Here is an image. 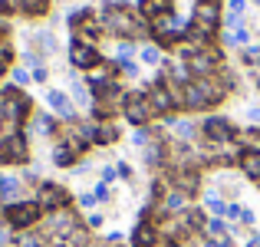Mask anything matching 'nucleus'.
<instances>
[{
  "label": "nucleus",
  "instance_id": "nucleus-1",
  "mask_svg": "<svg viewBox=\"0 0 260 247\" xmlns=\"http://www.w3.org/2000/svg\"><path fill=\"white\" fill-rule=\"evenodd\" d=\"M99 23L106 30V37H115V40H145L152 37V26L148 20L139 13V7L128 4V0H106L99 7Z\"/></svg>",
  "mask_w": 260,
  "mask_h": 247
},
{
  "label": "nucleus",
  "instance_id": "nucleus-2",
  "mask_svg": "<svg viewBox=\"0 0 260 247\" xmlns=\"http://www.w3.org/2000/svg\"><path fill=\"white\" fill-rule=\"evenodd\" d=\"M228 86L221 82V76H201L191 79L188 86L181 89V112H208V109H217L224 99H228Z\"/></svg>",
  "mask_w": 260,
  "mask_h": 247
},
{
  "label": "nucleus",
  "instance_id": "nucleus-3",
  "mask_svg": "<svg viewBox=\"0 0 260 247\" xmlns=\"http://www.w3.org/2000/svg\"><path fill=\"white\" fill-rule=\"evenodd\" d=\"M33 119V96L20 86H0V132L26 129Z\"/></svg>",
  "mask_w": 260,
  "mask_h": 247
},
{
  "label": "nucleus",
  "instance_id": "nucleus-4",
  "mask_svg": "<svg viewBox=\"0 0 260 247\" xmlns=\"http://www.w3.org/2000/svg\"><path fill=\"white\" fill-rule=\"evenodd\" d=\"M122 115H125V122H132L135 129H145L158 119V112H155V106H152L145 89H125V96H122Z\"/></svg>",
  "mask_w": 260,
  "mask_h": 247
},
{
  "label": "nucleus",
  "instance_id": "nucleus-5",
  "mask_svg": "<svg viewBox=\"0 0 260 247\" xmlns=\"http://www.w3.org/2000/svg\"><path fill=\"white\" fill-rule=\"evenodd\" d=\"M30 162V135L26 129L0 132V165H26Z\"/></svg>",
  "mask_w": 260,
  "mask_h": 247
},
{
  "label": "nucleus",
  "instance_id": "nucleus-6",
  "mask_svg": "<svg viewBox=\"0 0 260 247\" xmlns=\"http://www.w3.org/2000/svg\"><path fill=\"white\" fill-rule=\"evenodd\" d=\"M4 221L10 224L13 231H30L43 221V208H40L37 201H30V198H20V201H13V204L4 208Z\"/></svg>",
  "mask_w": 260,
  "mask_h": 247
},
{
  "label": "nucleus",
  "instance_id": "nucleus-7",
  "mask_svg": "<svg viewBox=\"0 0 260 247\" xmlns=\"http://www.w3.org/2000/svg\"><path fill=\"white\" fill-rule=\"evenodd\" d=\"M198 129H201L204 145H228V142H237V135H241V129L228 115H204Z\"/></svg>",
  "mask_w": 260,
  "mask_h": 247
},
{
  "label": "nucleus",
  "instance_id": "nucleus-8",
  "mask_svg": "<svg viewBox=\"0 0 260 247\" xmlns=\"http://www.w3.org/2000/svg\"><path fill=\"white\" fill-rule=\"evenodd\" d=\"M33 201L43 208V214H56V211H70L73 208L70 188H66V184H56V181H40Z\"/></svg>",
  "mask_w": 260,
  "mask_h": 247
},
{
  "label": "nucleus",
  "instance_id": "nucleus-9",
  "mask_svg": "<svg viewBox=\"0 0 260 247\" xmlns=\"http://www.w3.org/2000/svg\"><path fill=\"white\" fill-rule=\"evenodd\" d=\"M191 23L221 33V26H224V0H194V4H191Z\"/></svg>",
  "mask_w": 260,
  "mask_h": 247
},
{
  "label": "nucleus",
  "instance_id": "nucleus-10",
  "mask_svg": "<svg viewBox=\"0 0 260 247\" xmlns=\"http://www.w3.org/2000/svg\"><path fill=\"white\" fill-rule=\"evenodd\" d=\"M70 63H73V70L92 73V70H99V66L106 63V56H102V50H99V46L83 43V40H76V37H73V40H70Z\"/></svg>",
  "mask_w": 260,
  "mask_h": 247
},
{
  "label": "nucleus",
  "instance_id": "nucleus-11",
  "mask_svg": "<svg viewBox=\"0 0 260 247\" xmlns=\"http://www.w3.org/2000/svg\"><path fill=\"white\" fill-rule=\"evenodd\" d=\"M161 244V228L152 221V211H142V221L132 231V247H158Z\"/></svg>",
  "mask_w": 260,
  "mask_h": 247
},
{
  "label": "nucleus",
  "instance_id": "nucleus-12",
  "mask_svg": "<svg viewBox=\"0 0 260 247\" xmlns=\"http://www.w3.org/2000/svg\"><path fill=\"white\" fill-rule=\"evenodd\" d=\"M46 106H50L53 115H59L63 122H76V106H73V99L63 92V89H50V92H46Z\"/></svg>",
  "mask_w": 260,
  "mask_h": 247
},
{
  "label": "nucleus",
  "instance_id": "nucleus-13",
  "mask_svg": "<svg viewBox=\"0 0 260 247\" xmlns=\"http://www.w3.org/2000/svg\"><path fill=\"white\" fill-rule=\"evenodd\" d=\"M53 0H13V13L23 20H43L50 17Z\"/></svg>",
  "mask_w": 260,
  "mask_h": 247
},
{
  "label": "nucleus",
  "instance_id": "nucleus-14",
  "mask_svg": "<svg viewBox=\"0 0 260 247\" xmlns=\"http://www.w3.org/2000/svg\"><path fill=\"white\" fill-rule=\"evenodd\" d=\"M50 159H53V165H56V168H76L83 155H79L66 139H56V145H53V155H50Z\"/></svg>",
  "mask_w": 260,
  "mask_h": 247
},
{
  "label": "nucleus",
  "instance_id": "nucleus-15",
  "mask_svg": "<svg viewBox=\"0 0 260 247\" xmlns=\"http://www.w3.org/2000/svg\"><path fill=\"white\" fill-rule=\"evenodd\" d=\"M221 43L231 46V50H244L250 46V26L241 23V26H221Z\"/></svg>",
  "mask_w": 260,
  "mask_h": 247
},
{
  "label": "nucleus",
  "instance_id": "nucleus-16",
  "mask_svg": "<svg viewBox=\"0 0 260 247\" xmlns=\"http://www.w3.org/2000/svg\"><path fill=\"white\" fill-rule=\"evenodd\" d=\"M30 132H37V135H53V139H59L63 126L56 122V115H53V112H37V115L30 119Z\"/></svg>",
  "mask_w": 260,
  "mask_h": 247
},
{
  "label": "nucleus",
  "instance_id": "nucleus-17",
  "mask_svg": "<svg viewBox=\"0 0 260 247\" xmlns=\"http://www.w3.org/2000/svg\"><path fill=\"white\" fill-rule=\"evenodd\" d=\"M122 139V129L119 122H95V132H92V145H115Z\"/></svg>",
  "mask_w": 260,
  "mask_h": 247
},
{
  "label": "nucleus",
  "instance_id": "nucleus-18",
  "mask_svg": "<svg viewBox=\"0 0 260 247\" xmlns=\"http://www.w3.org/2000/svg\"><path fill=\"white\" fill-rule=\"evenodd\" d=\"M20 191H23V181L13 175H0V201L4 204H13L20 201Z\"/></svg>",
  "mask_w": 260,
  "mask_h": 247
},
{
  "label": "nucleus",
  "instance_id": "nucleus-19",
  "mask_svg": "<svg viewBox=\"0 0 260 247\" xmlns=\"http://www.w3.org/2000/svg\"><path fill=\"white\" fill-rule=\"evenodd\" d=\"M237 168H241L244 178H250V181H260V152H244L241 162H237Z\"/></svg>",
  "mask_w": 260,
  "mask_h": 247
},
{
  "label": "nucleus",
  "instance_id": "nucleus-20",
  "mask_svg": "<svg viewBox=\"0 0 260 247\" xmlns=\"http://www.w3.org/2000/svg\"><path fill=\"white\" fill-rule=\"evenodd\" d=\"M237 145L244 152H260V126H247L241 135H237Z\"/></svg>",
  "mask_w": 260,
  "mask_h": 247
},
{
  "label": "nucleus",
  "instance_id": "nucleus-21",
  "mask_svg": "<svg viewBox=\"0 0 260 247\" xmlns=\"http://www.w3.org/2000/svg\"><path fill=\"white\" fill-rule=\"evenodd\" d=\"M139 56H142V63H145V66H161V63H165V50L155 46V43H145L139 50Z\"/></svg>",
  "mask_w": 260,
  "mask_h": 247
},
{
  "label": "nucleus",
  "instance_id": "nucleus-22",
  "mask_svg": "<svg viewBox=\"0 0 260 247\" xmlns=\"http://www.w3.org/2000/svg\"><path fill=\"white\" fill-rule=\"evenodd\" d=\"M247 10H250V0H224V17L247 20Z\"/></svg>",
  "mask_w": 260,
  "mask_h": 247
},
{
  "label": "nucleus",
  "instance_id": "nucleus-23",
  "mask_svg": "<svg viewBox=\"0 0 260 247\" xmlns=\"http://www.w3.org/2000/svg\"><path fill=\"white\" fill-rule=\"evenodd\" d=\"M204 208H208L214 218H224V214H228V201H224L217 191H208V195H204Z\"/></svg>",
  "mask_w": 260,
  "mask_h": 247
},
{
  "label": "nucleus",
  "instance_id": "nucleus-24",
  "mask_svg": "<svg viewBox=\"0 0 260 247\" xmlns=\"http://www.w3.org/2000/svg\"><path fill=\"white\" fill-rule=\"evenodd\" d=\"M13 59H17V50H13V43H10L7 37H0V66L13 70Z\"/></svg>",
  "mask_w": 260,
  "mask_h": 247
},
{
  "label": "nucleus",
  "instance_id": "nucleus-25",
  "mask_svg": "<svg viewBox=\"0 0 260 247\" xmlns=\"http://www.w3.org/2000/svg\"><path fill=\"white\" fill-rule=\"evenodd\" d=\"M115 63H119V76L139 79V63H135V59H115Z\"/></svg>",
  "mask_w": 260,
  "mask_h": 247
},
{
  "label": "nucleus",
  "instance_id": "nucleus-26",
  "mask_svg": "<svg viewBox=\"0 0 260 247\" xmlns=\"http://www.w3.org/2000/svg\"><path fill=\"white\" fill-rule=\"evenodd\" d=\"M135 56V43L132 40H119V50H115V59H132Z\"/></svg>",
  "mask_w": 260,
  "mask_h": 247
},
{
  "label": "nucleus",
  "instance_id": "nucleus-27",
  "mask_svg": "<svg viewBox=\"0 0 260 247\" xmlns=\"http://www.w3.org/2000/svg\"><path fill=\"white\" fill-rule=\"evenodd\" d=\"M204 228H208V234H214V237H224L228 224H224L221 218H208V224H204Z\"/></svg>",
  "mask_w": 260,
  "mask_h": 247
},
{
  "label": "nucleus",
  "instance_id": "nucleus-28",
  "mask_svg": "<svg viewBox=\"0 0 260 247\" xmlns=\"http://www.w3.org/2000/svg\"><path fill=\"white\" fill-rule=\"evenodd\" d=\"M17 244H20V247H43V244H46V234H23Z\"/></svg>",
  "mask_w": 260,
  "mask_h": 247
},
{
  "label": "nucleus",
  "instance_id": "nucleus-29",
  "mask_svg": "<svg viewBox=\"0 0 260 247\" xmlns=\"http://www.w3.org/2000/svg\"><path fill=\"white\" fill-rule=\"evenodd\" d=\"M30 79H33V76H30V70H23V66H13V86H20V89H23Z\"/></svg>",
  "mask_w": 260,
  "mask_h": 247
},
{
  "label": "nucleus",
  "instance_id": "nucleus-30",
  "mask_svg": "<svg viewBox=\"0 0 260 247\" xmlns=\"http://www.w3.org/2000/svg\"><path fill=\"white\" fill-rule=\"evenodd\" d=\"M10 224H7V221H0V247H10L13 244V234H10Z\"/></svg>",
  "mask_w": 260,
  "mask_h": 247
},
{
  "label": "nucleus",
  "instance_id": "nucleus-31",
  "mask_svg": "<svg viewBox=\"0 0 260 247\" xmlns=\"http://www.w3.org/2000/svg\"><path fill=\"white\" fill-rule=\"evenodd\" d=\"M115 171H119V178H125V181H135V175H132V165L119 162V165H115Z\"/></svg>",
  "mask_w": 260,
  "mask_h": 247
},
{
  "label": "nucleus",
  "instance_id": "nucleus-32",
  "mask_svg": "<svg viewBox=\"0 0 260 247\" xmlns=\"http://www.w3.org/2000/svg\"><path fill=\"white\" fill-rule=\"evenodd\" d=\"M30 76H33V82H46L50 79V70H46V66H37V70H30Z\"/></svg>",
  "mask_w": 260,
  "mask_h": 247
},
{
  "label": "nucleus",
  "instance_id": "nucleus-33",
  "mask_svg": "<svg viewBox=\"0 0 260 247\" xmlns=\"http://www.w3.org/2000/svg\"><path fill=\"white\" fill-rule=\"evenodd\" d=\"M115 175H119V171H115L112 165H106V168L99 171V178H102V181H106V184H112V181H115Z\"/></svg>",
  "mask_w": 260,
  "mask_h": 247
},
{
  "label": "nucleus",
  "instance_id": "nucleus-34",
  "mask_svg": "<svg viewBox=\"0 0 260 247\" xmlns=\"http://www.w3.org/2000/svg\"><path fill=\"white\" fill-rule=\"evenodd\" d=\"M237 221H241V224H247V228H250V224L257 221V214H254L250 208H241V218H237Z\"/></svg>",
  "mask_w": 260,
  "mask_h": 247
},
{
  "label": "nucleus",
  "instance_id": "nucleus-35",
  "mask_svg": "<svg viewBox=\"0 0 260 247\" xmlns=\"http://www.w3.org/2000/svg\"><path fill=\"white\" fill-rule=\"evenodd\" d=\"M92 204H99V198L89 191V195H79V208H92Z\"/></svg>",
  "mask_w": 260,
  "mask_h": 247
},
{
  "label": "nucleus",
  "instance_id": "nucleus-36",
  "mask_svg": "<svg viewBox=\"0 0 260 247\" xmlns=\"http://www.w3.org/2000/svg\"><path fill=\"white\" fill-rule=\"evenodd\" d=\"M92 195L99 198V201H106V198H109V184H106V181H99V184L92 188Z\"/></svg>",
  "mask_w": 260,
  "mask_h": 247
},
{
  "label": "nucleus",
  "instance_id": "nucleus-37",
  "mask_svg": "<svg viewBox=\"0 0 260 247\" xmlns=\"http://www.w3.org/2000/svg\"><path fill=\"white\" fill-rule=\"evenodd\" d=\"M247 119H250V126H260V106L247 109Z\"/></svg>",
  "mask_w": 260,
  "mask_h": 247
},
{
  "label": "nucleus",
  "instance_id": "nucleus-38",
  "mask_svg": "<svg viewBox=\"0 0 260 247\" xmlns=\"http://www.w3.org/2000/svg\"><path fill=\"white\" fill-rule=\"evenodd\" d=\"M13 13V0H0V17H10Z\"/></svg>",
  "mask_w": 260,
  "mask_h": 247
},
{
  "label": "nucleus",
  "instance_id": "nucleus-39",
  "mask_svg": "<svg viewBox=\"0 0 260 247\" xmlns=\"http://www.w3.org/2000/svg\"><path fill=\"white\" fill-rule=\"evenodd\" d=\"M86 224H89V228H99V224H102V214H89Z\"/></svg>",
  "mask_w": 260,
  "mask_h": 247
},
{
  "label": "nucleus",
  "instance_id": "nucleus-40",
  "mask_svg": "<svg viewBox=\"0 0 260 247\" xmlns=\"http://www.w3.org/2000/svg\"><path fill=\"white\" fill-rule=\"evenodd\" d=\"M247 247H260V234H254V237H250V244Z\"/></svg>",
  "mask_w": 260,
  "mask_h": 247
},
{
  "label": "nucleus",
  "instance_id": "nucleus-41",
  "mask_svg": "<svg viewBox=\"0 0 260 247\" xmlns=\"http://www.w3.org/2000/svg\"><path fill=\"white\" fill-rule=\"evenodd\" d=\"M4 73H7V66H0V79H4Z\"/></svg>",
  "mask_w": 260,
  "mask_h": 247
},
{
  "label": "nucleus",
  "instance_id": "nucleus-42",
  "mask_svg": "<svg viewBox=\"0 0 260 247\" xmlns=\"http://www.w3.org/2000/svg\"><path fill=\"white\" fill-rule=\"evenodd\" d=\"M257 184H260V181H257Z\"/></svg>",
  "mask_w": 260,
  "mask_h": 247
}]
</instances>
